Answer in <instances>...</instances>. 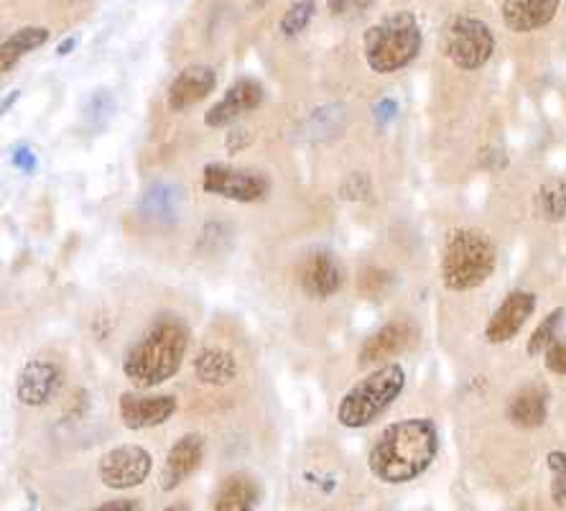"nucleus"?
I'll return each mask as SVG.
<instances>
[{
    "label": "nucleus",
    "instance_id": "nucleus-1",
    "mask_svg": "<svg viewBox=\"0 0 566 511\" xmlns=\"http://www.w3.org/2000/svg\"><path fill=\"white\" fill-rule=\"evenodd\" d=\"M439 437L431 420L411 417L386 427L367 456L373 476L383 484H408L429 469L437 456Z\"/></svg>",
    "mask_w": 566,
    "mask_h": 511
},
{
    "label": "nucleus",
    "instance_id": "nucleus-2",
    "mask_svg": "<svg viewBox=\"0 0 566 511\" xmlns=\"http://www.w3.org/2000/svg\"><path fill=\"white\" fill-rule=\"evenodd\" d=\"M189 348V331L181 320L164 317L151 325V331L128 350L123 361V374L138 389H153L164 384L181 369Z\"/></svg>",
    "mask_w": 566,
    "mask_h": 511
},
{
    "label": "nucleus",
    "instance_id": "nucleus-3",
    "mask_svg": "<svg viewBox=\"0 0 566 511\" xmlns=\"http://www.w3.org/2000/svg\"><path fill=\"white\" fill-rule=\"evenodd\" d=\"M495 272V246L482 230L450 233L442 253V282L452 291L482 287Z\"/></svg>",
    "mask_w": 566,
    "mask_h": 511
},
{
    "label": "nucleus",
    "instance_id": "nucleus-4",
    "mask_svg": "<svg viewBox=\"0 0 566 511\" xmlns=\"http://www.w3.org/2000/svg\"><path fill=\"white\" fill-rule=\"evenodd\" d=\"M403 386H406V371L399 363H386V366L375 369L370 376H365L344 394L340 407H337V420L350 429L373 425L399 399Z\"/></svg>",
    "mask_w": 566,
    "mask_h": 511
},
{
    "label": "nucleus",
    "instance_id": "nucleus-5",
    "mask_svg": "<svg viewBox=\"0 0 566 511\" xmlns=\"http://www.w3.org/2000/svg\"><path fill=\"white\" fill-rule=\"evenodd\" d=\"M365 60L378 75H393L408 67L422 49V28L411 13H393L365 34Z\"/></svg>",
    "mask_w": 566,
    "mask_h": 511
},
{
    "label": "nucleus",
    "instance_id": "nucleus-6",
    "mask_svg": "<svg viewBox=\"0 0 566 511\" xmlns=\"http://www.w3.org/2000/svg\"><path fill=\"white\" fill-rule=\"evenodd\" d=\"M495 51V36L490 26L477 18H457L446 28L444 54L460 70H480Z\"/></svg>",
    "mask_w": 566,
    "mask_h": 511
},
{
    "label": "nucleus",
    "instance_id": "nucleus-7",
    "mask_svg": "<svg viewBox=\"0 0 566 511\" xmlns=\"http://www.w3.org/2000/svg\"><path fill=\"white\" fill-rule=\"evenodd\" d=\"M202 189L207 195L225 197L232 202H261L268 195L266 177L255 172L232 170L225 164H207L202 174Z\"/></svg>",
    "mask_w": 566,
    "mask_h": 511
},
{
    "label": "nucleus",
    "instance_id": "nucleus-8",
    "mask_svg": "<svg viewBox=\"0 0 566 511\" xmlns=\"http://www.w3.org/2000/svg\"><path fill=\"white\" fill-rule=\"evenodd\" d=\"M153 460L151 452L141 445H121L100 458V478L108 488H125L141 486L151 476Z\"/></svg>",
    "mask_w": 566,
    "mask_h": 511
},
{
    "label": "nucleus",
    "instance_id": "nucleus-9",
    "mask_svg": "<svg viewBox=\"0 0 566 511\" xmlns=\"http://www.w3.org/2000/svg\"><path fill=\"white\" fill-rule=\"evenodd\" d=\"M62 382L64 374L54 361L34 358V361H28L24 371L18 374L16 397L21 404L26 407H43L56 397L59 389H62Z\"/></svg>",
    "mask_w": 566,
    "mask_h": 511
},
{
    "label": "nucleus",
    "instance_id": "nucleus-10",
    "mask_svg": "<svg viewBox=\"0 0 566 511\" xmlns=\"http://www.w3.org/2000/svg\"><path fill=\"white\" fill-rule=\"evenodd\" d=\"M117 412H121L123 425L128 429H151L174 417L176 399L168 397V394L143 397V394L125 391L117 399Z\"/></svg>",
    "mask_w": 566,
    "mask_h": 511
},
{
    "label": "nucleus",
    "instance_id": "nucleus-11",
    "mask_svg": "<svg viewBox=\"0 0 566 511\" xmlns=\"http://www.w3.org/2000/svg\"><path fill=\"white\" fill-rule=\"evenodd\" d=\"M261 102H263V85L250 77H242L225 92V98L219 100L217 105L210 108V113L204 115V123H207L210 128H225L230 126V123L240 121L242 115L255 111Z\"/></svg>",
    "mask_w": 566,
    "mask_h": 511
},
{
    "label": "nucleus",
    "instance_id": "nucleus-12",
    "mask_svg": "<svg viewBox=\"0 0 566 511\" xmlns=\"http://www.w3.org/2000/svg\"><path fill=\"white\" fill-rule=\"evenodd\" d=\"M536 310V295L531 291H513V295L505 297V302L498 307L495 315L490 317L488 327H485V338L492 346H498V342H508L516 338L520 333V327L526 325V320L533 315Z\"/></svg>",
    "mask_w": 566,
    "mask_h": 511
},
{
    "label": "nucleus",
    "instance_id": "nucleus-13",
    "mask_svg": "<svg viewBox=\"0 0 566 511\" xmlns=\"http://www.w3.org/2000/svg\"><path fill=\"white\" fill-rule=\"evenodd\" d=\"M217 75L215 70L207 67V64H192V67L181 70L179 75L174 77L172 87H168V108L174 113L187 111V108L202 102L207 95L215 90Z\"/></svg>",
    "mask_w": 566,
    "mask_h": 511
},
{
    "label": "nucleus",
    "instance_id": "nucleus-14",
    "mask_svg": "<svg viewBox=\"0 0 566 511\" xmlns=\"http://www.w3.org/2000/svg\"><path fill=\"white\" fill-rule=\"evenodd\" d=\"M204 456V437L202 435H184L179 443L168 450L164 471H161V488L174 491L176 486L184 484L192 473L200 469Z\"/></svg>",
    "mask_w": 566,
    "mask_h": 511
},
{
    "label": "nucleus",
    "instance_id": "nucleus-15",
    "mask_svg": "<svg viewBox=\"0 0 566 511\" xmlns=\"http://www.w3.org/2000/svg\"><path fill=\"white\" fill-rule=\"evenodd\" d=\"M414 327L408 323H388L386 327H380L360 348V366H373V363H383L388 358L403 353L414 342Z\"/></svg>",
    "mask_w": 566,
    "mask_h": 511
},
{
    "label": "nucleus",
    "instance_id": "nucleus-16",
    "mask_svg": "<svg viewBox=\"0 0 566 511\" xmlns=\"http://www.w3.org/2000/svg\"><path fill=\"white\" fill-rule=\"evenodd\" d=\"M299 284L309 297L327 299L342 287V269L329 253H312L299 269Z\"/></svg>",
    "mask_w": 566,
    "mask_h": 511
},
{
    "label": "nucleus",
    "instance_id": "nucleus-17",
    "mask_svg": "<svg viewBox=\"0 0 566 511\" xmlns=\"http://www.w3.org/2000/svg\"><path fill=\"white\" fill-rule=\"evenodd\" d=\"M558 0H503V24L513 34H528L551 24Z\"/></svg>",
    "mask_w": 566,
    "mask_h": 511
},
{
    "label": "nucleus",
    "instance_id": "nucleus-18",
    "mask_svg": "<svg viewBox=\"0 0 566 511\" xmlns=\"http://www.w3.org/2000/svg\"><path fill=\"white\" fill-rule=\"evenodd\" d=\"M549 414V394L541 389V386H528V389L518 391L513 397L508 407V417L513 425L533 429L541 427L546 422Z\"/></svg>",
    "mask_w": 566,
    "mask_h": 511
},
{
    "label": "nucleus",
    "instance_id": "nucleus-19",
    "mask_svg": "<svg viewBox=\"0 0 566 511\" xmlns=\"http://www.w3.org/2000/svg\"><path fill=\"white\" fill-rule=\"evenodd\" d=\"M181 208V189L168 185V182H159L153 185L141 200V213L146 221L153 223H168L179 215Z\"/></svg>",
    "mask_w": 566,
    "mask_h": 511
},
{
    "label": "nucleus",
    "instance_id": "nucleus-20",
    "mask_svg": "<svg viewBox=\"0 0 566 511\" xmlns=\"http://www.w3.org/2000/svg\"><path fill=\"white\" fill-rule=\"evenodd\" d=\"M197 378L202 384L210 386H223L230 384L235 374H238V363H235L232 353H227L223 348H204L194 361Z\"/></svg>",
    "mask_w": 566,
    "mask_h": 511
},
{
    "label": "nucleus",
    "instance_id": "nucleus-21",
    "mask_svg": "<svg viewBox=\"0 0 566 511\" xmlns=\"http://www.w3.org/2000/svg\"><path fill=\"white\" fill-rule=\"evenodd\" d=\"M49 41V28L43 26H26L16 32L9 39L3 41V47H0V70L3 72H11L16 67V62L21 57L28 54V51L43 47V43Z\"/></svg>",
    "mask_w": 566,
    "mask_h": 511
},
{
    "label": "nucleus",
    "instance_id": "nucleus-22",
    "mask_svg": "<svg viewBox=\"0 0 566 511\" xmlns=\"http://www.w3.org/2000/svg\"><path fill=\"white\" fill-rule=\"evenodd\" d=\"M261 494L259 486L246 476H230L219 488L215 499V511H253Z\"/></svg>",
    "mask_w": 566,
    "mask_h": 511
},
{
    "label": "nucleus",
    "instance_id": "nucleus-23",
    "mask_svg": "<svg viewBox=\"0 0 566 511\" xmlns=\"http://www.w3.org/2000/svg\"><path fill=\"white\" fill-rule=\"evenodd\" d=\"M539 213L546 221H564L566 217V179H551L539 189L536 197Z\"/></svg>",
    "mask_w": 566,
    "mask_h": 511
},
{
    "label": "nucleus",
    "instance_id": "nucleus-24",
    "mask_svg": "<svg viewBox=\"0 0 566 511\" xmlns=\"http://www.w3.org/2000/svg\"><path fill=\"white\" fill-rule=\"evenodd\" d=\"M314 11H317V0H293L278 28H281L284 36H299L309 26V21L314 18Z\"/></svg>",
    "mask_w": 566,
    "mask_h": 511
},
{
    "label": "nucleus",
    "instance_id": "nucleus-25",
    "mask_svg": "<svg viewBox=\"0 0 566 511\" xmlns=\"http://www.w3.org/2000/svg\"><path fill=\"white\" fill-rule=\"evenodd\" d=\"M562 317H564V310H554L539 327H536L531 340H528V353L531 356L546 353V350L551 348V342H554V338H556V331H558V325H562Z\"/></svg>",
    "mask_w": 566,
    "mask_h": 511
},
{
    "label": "nucleus",
    "instance_id": "nucleus-26",
    "mask_svg": "<svg viewBox=\"0 0 566 511\" xmlns=\"http://www.w3.org/2000/svg\"><path fill=\"white\" fill-rule=\"evenodd\" d=\"M549 465H551V471H554V486H551L554 501L566 503V456L564 452H551Z\"/></svg>",
    "mask_w": 566,
    "mask_h": 511
},
{
    "label": "nucleus",
    "instance_id": "nucleus-27",
    "mask_svg": "<svg viewBox=\"0 0 566 511\" xmlns=\"http://www.w3.org/2000/svg\"><path fill=\"white\" fill-rule=\"evenodd\" d=\"M386 284H388V274L380 272V269H365V272L360 274V279H357L360 291H363V295H367V297L383 295Z\"/></svg>",
    "mask_w": 566,
    "mask_h": 511
},
{
    "label": "nucleus",
    "instance_id": "nucleus-28",
    "mask_svg": "<svg viewBox=\"0 0 566 511\" xmlns=\"http://www.w3.org/2000/svg\"><path fill=\"white\" fill-rule=\"evenodd\" d=\"M546 369L556 376H566V342H551L546 350Z\"/></svg>",
    "mask_w": 566,
    "mask_h": 511
},
{
    "label": "nucleus",
    "instance_id": "nucleus-29",
    "mask_svg": "<svg viewBox=\"0 0 566 511\" xmlns=\"http://www.w3.org/2000/svg\"><path fill=\"white\" fill-rule=\"evenodd\" d=\"M373 0H327V9L335 13V16H348V13H357L370 9Z\"/></svg>",
    "mask_w": 566,
    "mask_h": 511
},
{
    "label": "nucleus",
    "instance_id": "nucleus-30",
    "mask_svg": "<svg viewBox=\"0 0 566 511\" xmlns=\"http://www.w3.org/2000/svg\"><path fill=\"white\" fill-rule=\"evenodd\" d=\"M13 164H16V170L32 174L36 170V153L28 151L26 146H18V149L13 151Z\"/></svg>",
    "mask_w": 566,
    "mask_h": 511
},
{
    "label": "nucleus",
    "instance_id": "nucleus-31",
    "mask_svg": "<svg viewBox=\"0 0 566 511\" xmlns=\"http://www.w3.org/2000/svg\"><path fill=\"white\" fill-rule=\"evenodd\" d=\"M92 511H141V509H138V503L134 499H123V501H110L105 507Z\"/></svg>",
    "mask_w": 566,
    "mask_h": 511
},
{
    "label": "nucleus",
    "instance_id": "nucleus-32",
    "mask_svg": "<svg viewBox=\"0 0 566 511\" xmlns=\"http://www.w3.org/2000/svg\"><path fill=\"white\" fill-rule=\"evenodd\" d=\"M375 111H378V121H380V119L388 121V119H393L395 111H399V105H395L393 100H383L378 108H375Z\"/></svg>",
    "mask_w": 566,
    "mask_h": 511
},
{
    "label": "nucleus",
    "instance_id": "nucleus-33",
    "mask_svg": "<svg viewBox=\"0 0 566 511\" xmlns=\"http://www.w3.org/2000/svg\"><path fill=\"white\" fill-rule=\"evenodd\" d=\"M75 47H77V39H75V36H70V39H64L62 43H59V47H56V54H59V57H67L70 51L75 49Z\"/></svg>",
    "mask_w": 566,
    "mask_h": 511
},
{
    "label": "nucleus",
    "instance_id": "nucleus-34",
    "mask_svg": "<svg viewBox=\"0 0 566 511\" xmlns=\"http://www.w3.org/2000/svg\"><path fill=\"white\" fill-rule=\"evenodd\" d=\"M164 511H187V507H184V503H176V507H168Z\"/></svg>",
    "mask_w": 566,
    "mask_h": 511
}]
</instances>
